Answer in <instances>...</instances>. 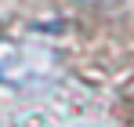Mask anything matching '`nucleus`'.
I'll list each match as a JSON object with an SVG mask.
<instances>
[]
</instances>
